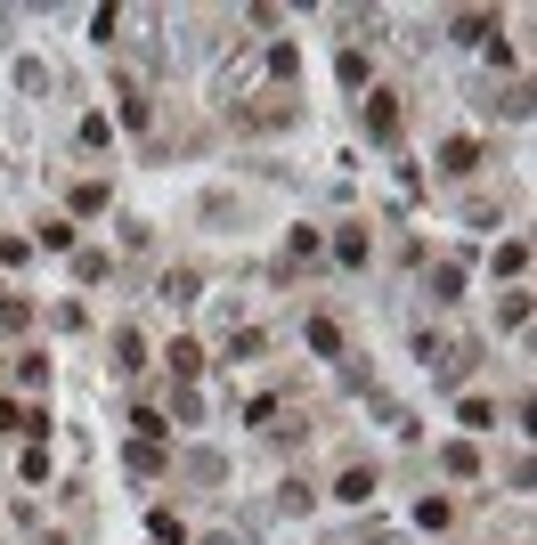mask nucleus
Returning <instances> with one entry per match:
<instances>
[{
	"label": "nucleus",
	"instance_id": "f257e3e1",
	"mask_svg": "<svg viewBox=\"0 0 537 545\" xmlns=\"http://www.w3.org/2000/svg\"><path fill=\"white\" fill-rule=\"evenodd\" d=\"M163 301H196V269H171L163 277Z\"/></svg>",
	"mask_w": 537,
	"mask_h": 545
}]
</instances>
